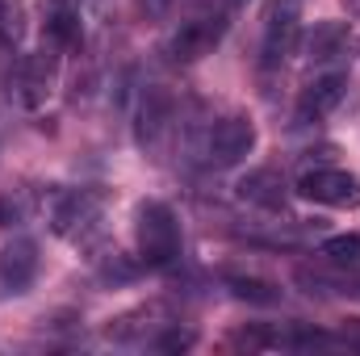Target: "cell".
I'll return each mask as SVG.
<instances>
[{
  "label": "cell",
  "mask_w": 360,
  "mask_h": 356,
  "mask_svg": "<svg viewBox=\"0 0 360 356\" xmlns=\"http://www.w3.org/2000/svg\"><path fill=\"white\" fill-rule=\"evenodd\" d=\"M139 260L143 268H168L180 256V222L172 205L143 201L139 205Z\"/></svg>",
  "instance_id": "cell-1"
},
{
  "label": "cell",
  "mask_w": 360,
  "mask_h": 356,
  "mask_svg": "<svg viewBox=\"0 0 360 356\" xmlns=\"http://www.w3.org/2000/svg\"><path fill=\"white\" fill-rule=\"evenodd\" d=\"M256 147V122L252 117H222L210 134H205V155L214 168H231L239 160H248Z\"/></svg>",
  "instance_id": "cell-2"
},
{
  "label": "cell",
  "mask_w": 360,
  "mask_h": 356,
  "mask_svg": "<svg viewBox=\"0 0 360 356\" xmlns=\"http://www.w3.org/2000/svg\"><path fill=\"white\" fill-rule=\"evenodd\" d=\"M297 193L306 201L319 205H335V210H356L360 205V177L340 172V168H314L297 180Z\"/></svg>",
  "instance_id": "cell-3"
},
{
  "label": "cell",
  "mask_w": 360,
  "mask_h": 356,
  "mask_svg": "<svg viewBox=\"0 0 360 356\" xmlns=\"http://www.w3.org/2000/svg\"><path fill=\"white\" fill-rule=\"evenodd\" d=\"M297 42H302V21H297V8L285 0H276L269 13V25H264V72H276V68H285L289 63V55L297 51Z\"/></svg>",
  "instance_id": "cell-4"
},
{
  "label": "cell",
  "mask_w": 360,
  "mask_h": 356,
  "mask_svg": "<svg viewBox=\"0 0 360 356\" xmlns=\"http://www.w3.org/2000/svg\"><path fill=\"white\" fill-rule=\"evenodd\" d=\"M222 30H226V17H193V21H184L176 34H172L168 55L176 63H193V59H201V55H210L218 46Z\"/></svg>",
  "instance_id": "cell-5"
},
{
  "label": "cell",
  "mask_w": 360,
  "mask_h": 356,
  "mask_svg": "<svg viewBox=\"0 0 360 356\" xmlns=\"http://www.w3.org/2000/svg\"><path fill=\"white\" fill-rule=\"evenodd\" d=\"M168 122H172V96L160 89V84L143 89L139 109H134V139H139V147H155L164 139Z\"/></svg>",
  "instance_id": "cell-6"
},
{
  "label": "cell",
  "mask_w": 360,
  "mask_h": 356,
  "mask_svg": "<svg viewBox=\"0 0 360 356\" xmlns=\"http://www.w3.org/2000/svg\"><path fill=\"white\" fill-rule=\"evenodd\" d=\"M34 276H38V243L13 239L0 252V293H25Z\"/></svg>",
  "instance_id": "cell-7"
},
{
  "label": "cell",
  "mask_w": 360,
  "mask_h": 356,
  "mask_svg": "<svg viewBox=\"0 0 360 356\" xmlns=\"http://www.w3.org/2000/svg\"><path fill=\"white\" fill-rule=\"evenodd\" d=\"M51 76H55V68H51L46 55H25V59L13 68V76H8V92H13L25 109H34V105L46 101V92H51Z\"/></svg>",
  "instance_id": "cell-8"
},
{
  "label": "cell",
  "mask_w": 360,
  "mask_h": 356,
  "mask_svg": "<svg viewBox=\"0 0 360 356\" xmlns=\"http://www.w3.org/2000/svg\"><path fill=\"white\" fill-rule=\"evenodd\" d=\"M348 46H352V30H348L344 21H319V25L306 34V55H310V63H335V59L348 55Z\"/></svg>",
  "instance_id": "cell-9"
},
{
  "label": "cell",
  "mask_w": 360,
  "mask_h": 356,
  "mask_svg": "<svg viewBox=\"0 0 360 356\" xmlns=\"http://www.w3.org/2000/svg\"><path fill=\"white\" fill-rule=\"evenodd\" d=\"M344 92H348V76L344 72H327V76H319L310 89L302 92V101H297V113L310 122V117H327L340 101H344Z\"/></svg>",
  "instance_id": "cell-10"
},
{
  "label": "cell",
  "mask_w": 360,
  "mask_h": 356,
  "mask_svg": "<svg viewBox=\"0 0 360 356\" xmlns=\"http://www.w3.org/2000/svg\"><path fill=\"white\" fill-rule=\"evenodd\" d=\"M235 193H239V201H248V205H260V210H285V180H281V172H272V168H256V172H248V177L235 184Z\"/></svg>",
  "instance_id": "cell-11"
},
{
  "label": "cell",
  "mask_w": 360,
  "mask_h": 356,
  "mask_svg": "<svg viewBox=\"0 0 360 356\" xmlns=\"http://www.w3.org/2000/svg\"><path fill=\"white\" fill-rule=\"evenodd\" d=\"M46 34H51L59 46H76V42H80V0H51Z\"/></svg>",
  "instance_id": "cell-12"
},
{
  "label": "cell",
  "mask_w": 360,
  "mask_h": 356,
  "mask_svg": "<svg viewBox=\"0 0 360 356\" xmlns=\"http://www.w3.org/2000/svg\"><path fill=\"white\" fill-rule=\"evenodd\" d=\"M92 218H96V197L92 193H68L59 201V210H55V231L59 235H72V231H80Z\"/></svg>",
  "instance_id": "cell-13"
},
{
  "label": "cell",
  "mask_w": 360,
  "mask_h": 356,
  "mask_svg": "<svg viewBox=\"0 0 360 356\" xmlns=\"http://www.w3.org/2000/svg\"><path fill=\"white\" fill-rule=\"evenodd\" d=\"M226 289L239 302H252V306H276L281 302V289L272 281H260V276H226Z\"/></svg>",
  "instance_id": "cell-14"
},
{
  "label": "cell",
  "mask_w": 360,
  "mask_h": 356,
  "mask_svg": "<svg viewBox=\"0 0 360 356\" xmlns=\"http://www.w3.org/2000/svg\"><path fill=\"white\" fill-rule=\"evenodd\" d=\"M323 256L331 268H360V235H331L323 243Z\"/></svg>",
  "instance_id": "cell-15"
},
{
  "label": "cell",
  "mask_w": 360,
  "mask_h": 356,
  "mask_svg": "<svg viewBox=\"0 0 360 356\" xmlns=\"http://www.w3.org/2000/svg\"><path fill=\"white\" fill-rule=\"evenodd\" d=\"M21 38V0H0V46Z\"/></svg>",
  "instance_id": "cell-16"
},
{
  "label": "cell",
  "mask_w": 360,
  "mask_h": 356,
  "mask_svg": "<svg viewBox=\"0 0 360 356\" xmlns=\"http://www.w3.org/2000/svg\"><path fill=\"white\" fill-rule=\"evenodd\" d=\"M188 344H193V336H188V331H168V336L160 340V348H164V352H180V348H188Z\"/></svg>",
  "instance_id": "cell-17"
},
{
  "label": "cell",
  "mask_w": 360,
  "mask_h": 356,
  "mask_svg": "<svg viewBox=\"0 0 360 356\" xmlns=\"http://www.w3.org/2000/svg\"><path fill=\"white\" fill-rule=\"evenodd\" d=\"M139 8H143L147 17H164V13L172 8V0H139Z\"/></svg>",
  "instance_id": "cell-18"
},
{
  "label": "cell",
  "mask_w": 360,
  "mask_h": 356,
  "mask_svg": "<svg viewBox=\"0 0 360 356\" xmlns=\"http://www.w3.org/2000/svg\"><path fill=\"white\" fill-rule=\"evenodd\" d=\"M134 272H139L134 265H105V276H117V281H130Z\"/></svg>",
  "instance_id": "cell-19"
},
{
  "label": "cell",
  "mask_w": 360,
  "mask_h": 356,
  "mask_svg": "<svg viewBox=\"0 0 360 356\" xmlns=\"http://www.w3.org/2000/svg\"><path fill=\"white\" fill-rule=\"evenodd\" d=\"M344 4H348V13H356L360 17V0H344Z\"/></svg>",
  "instance_id": "cell-20"
},
{
  "label": "cell",
  "mask_w": 360,
  "mask_h": 356,
  "mask_svg": "<svg viewBox=\"0 0 360 356\" xmlns=\"http://www.w3.org/2000/svg\"><path fill=\"white\" fill-rule=\"evenodd\" d=\"M348 344H356V348H360V327L352 331V336H348Z\"/></svg>",
  "instance_id": "cell-21"
}]
</instances>
